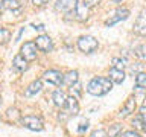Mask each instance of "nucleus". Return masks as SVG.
<instances>
[{
    "mask_svg": "<svg viewBox=\"0 0 146 137\" xmlns=\"http://www.w3.org/2000/svg\"><path fill=\"white\" fill-rule=\"evenodd\" d=\"M113 88V82L110 78H105V76H98V78H93L88 85H87V91L93 96H104L110 93Z\"/></svg>",
    "mask_w": 146,
    "mask_h": 137,
    "instance_id": "nucleus-1",
    "label": "nucleus"
},
{
    "mask_svg": "<svg viewBox=\"0 0 146 137\" xmlns=\"http://www.w3.org/2000/svg\"><path fill=\"white\" fill-rule=\"evenodd\" d=\"M78 111H79V104H78L75 96H70V98H67V102L62 108V113L59 114V120H66L68 116H76Z\"/></svg>",
    "mask_w": 146,
    "mask_h": 137,
    "instance_id": "nucleus-2",
    "label": "nucleus"
},
{
    "mask_svg": "<svg viewBox=\"0 0 146 137\" xmlns=\"http://www.w3.org/2000/svg\"><path fill=\"white\" fill-rule=\"evenodd\" d=\"M98 46H99L98 40L91 35H84L78 40V47H79V50H82V52H85V53L94 52V50L98 49Z\"/></svg>",
    "mask_w": 146,
    "mask_h": 137,
    "instance_id": "nucleus-3",
    "label": "nucleus"
},
{
    "mask_svg": "<svg viewBox=\"0 0 146 137\" xmlns=\"http://www.w3.org/2000/svg\"><path fill=\"white\" fill-rule=\"evenodd\" d=\"M21 123H23V126H26L27 130H31V131H43V120H41L40 117H36V116H25V117H21Z\"/></svg>",
    "mask_w": 146,
    "mask_h": 137,
    "instance_id": "nucleus-4",
    "label": "nucleus"
},
{
    "mask_svg": "<svg viewBox=\"0 0 146 137\" xmlns=\"http://www.w3.org/2000/svg\"><path fill=\"white\" fill-rule=\"evenodd\" d=\"M128 17H129V11H128L126 8H117L116 11H114L113 15H110V18L105 20V25H107V26H113V25H116V23L122 21V20H126Z\"/></svg>",
    "mask_w": 146,
    "mask_h": 137,
    "instance_id": "nucleus-5",
    "label": "nucleus"
},
{
    "mask_svg": "<svg viewBox=\"0 0 146 137\" xmlns=\"http://www.w3.org/2000/svg\"><path fill=\"white\" fill-rule=\"evenodd\" d=\"M36 43H34V41H27V43H25L21 46V55L23 58L26 59V61H34V59H36Z\"/></svg>",
    "mask_w": 146,
    "mask_h": 137,
    "instance_id": "nucleus-6",
    "label": "nucleus"
},
{
    "mask_svg": "<svg viewBox=\"0 0 146 137\" xmlns=\"http://www.w3.org/2000/svg\"><path fill=\"white\" fill-rule=\"evenodd\" d=\"M43 78H44L46 82H49V84H52V85H61L62 81H64V76L61 75V72H58V70H47L43 75Z\"/></svg>",
    "mask_w": 146,
    "mask_h": 137,
    "instance_id": "nucleus-7",
    "label": "nucleus"
},
{
    "mask_svg": "<svg viewBox=\"0 0 146 137\" xmlns=\"http://www.w3.org/2000/svg\"><path fill=\"white\" fill-rule=\"evenodd\" d=\"M78 0H56L55 3V9L61 12H72L76 9Z\"/></svg>",
    "mask_w": 146,
    "mask_h": 137,
    "instance_id": "nucleus-8",
    "label": "nucleus"
},
{
    "mask_svg": "<svg viewBox=\"0 0 146 137\" xmlns=\"http://www.w3.org/2000/svg\"><path fill=\"white\" fill-rule=\"evenodd\" d=\"M36 47L40 50H43V52H50V50L53 49V43H52V38H50L49 35H40L36 37Z\"/></svg>",
    "mask_w": 146,
    "mask_h": 137,
    "instance_id": "nucleus-9",
    "label": "nucleus"
},
{
    "mask_svg": "<svg viewBox=\"0 0 146 137\" xmlns=\"http://www.w3.org/2000/svg\"><path fill=\"white\" fill-rule=\"evenodd\" d=\"M134 32L139 35L146 37V11H141L139 18H137L135 25H134Z\"/></svg>",
    "mask_w": 146,
    "mask_h": 137,
    "instance_id": "nucleus-10",
    "label": "nucleus"
},
{
    "mask_svg": "<svg viewBox=\"0 0 146 137\" xmlns=\"http://www.w3.org/2000/svg\"><path fill=\"white\" fill-rule=\"evenodd\" d=\"M88 11H90V8L87 6L84 2H78L76 9H75L76 20H78V21H84V20H87V18H88Z\"/></svg>",
    "mask_w": 146,
    "mask_h": 137,
    "instance_id": "nucleus-11",
    "label": "nucleus"
},
{
    "mask_svg": "<svg viewBox=\"0 0 146 137\" xmlns=\"http://www.w3.org/2000/svg\"><path fill=\"white\" fill-rule=\"evenodd\" d=\"M134 110H135V99L134 98H129V99L126 100V104L123 105V108L120 110L119 116H120V117H126V116H129V114L134 113Z\"/></svg>",
    "mask_w": 146,
    "mask_h": 137,
    "instance_id": "nucleus-12",
    "label": "nucleus"
},
{
    "mask_svg": "<svg viewBox=\"0 0 146 137\" xmlns=\"http://www.w3.org/2000/svg\"><path fill=\"white\" fill-rule=\"evenodd\" d=\"M66 102H67V96H66V93H64L61 88L55 90V91H53V104L56 105V107H59V108H64Z\"/></svg>",
    "mask_w": 146,
    "mask_h": 137,
    "instance_id": "nucleus-13",
    "label": "nucleus"
},
{
    "mask_svg": "<svg viewBox=\"0 0 146 137\" xmlns=\"http://www.w3.org/2000/svg\"><path fill=\"white\" fill-rule=\"evenodd\" d=\"M110 79L114 84H122L123 79H125V73L123 70H117V68H111L110 70Z\"/></svg>",
    "mask_w": 146,
    "mask_h": 137,
    "instance_id": "nucleus-14",
    "label": "nucleus"
},
{
    "mask_svg": "<svg viewBox=\"0 0 146 137\" xmlns=\"http://www.w3.org/2000/svg\"><path fill=\"white\" fill-rule=\"evenodd\" d=\"M41 88H43V82H41L40 79H36V81L32 82V84H29V87L26 88V96H32V94L40 93Z\"/></svg>",
    "mask_w": 146,
    "mask_h": 137,
    "instance_id": "nucleus-15",
    "label": "nucleus"
},
{
    "mask_svg": "<svg viewBox=\"0 0 146 137\" xmlns=\"http://www.w3.org/2000/svg\"><path fill=\"white\" fill-rule=\"evenodd\" d=\"M62 84H66L67 87H73V85H76V84H78V72H76V70L68 72L67 75L64 76Z\"/></svg>",
    "mask_w": 146,
    "mask_h": 137,
    "instance_id": "nucleus-16",
    "label": "nucleus"
},
{
    "mask_svg": "<svg viewBox=\"0 0 146 137\" xmlns=\"http://www.w3.org/2000/svg\"><path fill=\"white\" fill-rule=\"evenodd\" d=\"M12 64H14V67H15L17 70H20V72H25L26 68H27V61H26L25 58H23V55H21V53H20V55H17V57H14Z\"/></svg>",
    "mask_w": 146,
    "mask_h": 137,
    "instance_id": "nucleus-17",
    "label": "nucleus"
},
{
    "mask_svg": "<svg viewBox=\"0 0 146 137\" xmlns=\"http://www.w3.org/2000/svg\"><path fill=\"white\" fill-rule=\"evenodd\" d=\"M135 85L137 88H146V73L140 72L135 75Z\"/></svg>",
    "mask_w": 146,
    "mask_h": 137,
    "instance_id": "nucleus-18",
    "label": "nucleus"
},
{
    "mask_svg": "<svg viewBox=\"0 0 146 137\" xmlns=\"http://www.w3.org/2000/svg\"><path fill=\"white\" fill-rule=\"evenodd\" d=\"M2 6L6 8V9H12V11H14V9H18V8H20L21 3L18 2V0H5Z\"/></svg>",
    "mask_w": 146,
    "mask_h": 137,
    "instance_id": "nucleus-19",
    "label": "nucleus"
},
{
    "mask_svg": "<svg viewBox=\"0 0 146 137\" xmlns=\"http://www.w3.org/2000/svg\"><path fill=\"white\" fill-rule=\"evenodd\" d=\"M9 38H11V32L8 29H5V27H0V44L8 43Z\"/></svg>",
    "mask_w": 146,
    "mask_h": 137,
    "instance_id": "nucleus-20",
    "label": "nucleus"
},
{
    "mask_svg": "<svg viewBox=\"0 0 146 137\" xmlns=\"http://www.w3.org/2000/svg\"><path fill=\"white\" fill-rule=\"evenodd\" d=\"M126 66V61L122 58H113V68H117V70H123Z\"/></svg>",
    "mask_w": 146,
    "mask_h": 137,
    "instance_id": "nucleus-21",
    "label": "nucleus"
},
{
    "mask_svg": "<svg viewBox=\"0 0 146 137\" xmlns=\"http://www.w3.org/2000/svg\"><path fill=\"white\" fill-rule=\"evenodd\" d=\"M122 131V125H119V123H114V125L110 126L108 130V136L110 137H117V134Z\"/></svg>",
    "mask_w": 146,
    "mask_h": 137,
    "instance_id": "nucleus-22",
    "label": "nucleus"
},
{
    "mask_svg": "<svg viewBox=\"0 0 146 137\" xmlns=\"http://www.w3.org/2000/svg\"><path fill=\"white\" fill-rule=\"evenodd\" d=\"M132 125H134L135 130H145V123H143V119H141L140 114L134 117V120H132Z\"/></svg>",
    "mask_w": 146,
    "mask_h": 137,
    "instance_id": "nucleus-23",
    "label": "nucleus"
},
{
    "mask_svg": "<svg viewBox=\"0 0 146 137\" xmlns=\"http://www.w3.org/2000/svg\"><path fill=\"white\" fill-rule=\"evenodd\" d=\"M135 55H137V57H139L140 59L146 61V46H140V47H137Z\"/></svg>",
    "mask_w": 146,
    "mask_h": 137,
    "instance_id": "nucleus-24",
    "label": "nucleus"
},
{
    "mask_svg": "<svg viewBox=\"0 0 146 137\" xmlns=\"http://www.w3.org/2000/svg\"><path fill=\"white\" fill-rule=\"evenodd\" d=\"M100 0H84V3L87 5L88 8H94V6H98Z\"/></svg>",
    "mask_w": 146,
    "mask_h": 137,
    "instance_id": "nucleus-25",
    "label": "nucleus"
},
{
    "mask_svg": "<svg viewBox=\"0 0 146 137\" xmlns=\"http://www.w3.org/2000/svg\"><path fill=\"white\" fill-rule=\"evenodd\" d=\"M90 137H107V132H105L104 130H98V131H94Z\"/></svg>",
    "mask_w": 146,
    "mask_h": 137,
    "instance_id": "nucleus-26",
    "label": "nucleus"
},
{
    "mask_svg": "<svg viewBox=\"0 0 146 137\" xmlns=\"http://www.w3.org/2000/svg\"><path fill=\"white\" fill-rule=\"evenodd\" d=\"M140 116H141V119H143V123H145V130H146V105H143V107L140 108Z\"/></svg>",
    "mask_w": 146,
    "mask_h": 137,
    "instance_id": "nucleus-27",
    "label": "nucleus"
},
{
    "mask_svg": "<svg viewBox=\"0 0 146 137\" xmlns=\"http://www.w3.org/2000/svg\"><path fill=\"white\" fill-rule=\"evenodd\" d=\"M87 128H88V122H87V120H82V122H81V126L78 128V131H79V132H84Z\"/></svg>",
    "mask_w": 146,
    "mask_h": 137,
    "instance_id": "nucleus-28",
    "label": "nucleus"
},
{
    "mask_svg": "<svg viewBox=\"0 0 146 137\" xmlns=\"http://www.w3.org/2000/svg\"><path fill=\"white\" fill-rule=\"evenodd\" d=\"M47 2H49V0H32V3H34L35 6H44Z\"/></svg>",
    "mask_w": 146,
    "mask_h": 137,
    "instance_id": "nucleus-29",
    "label": "nucleus"
},
{
    "mask_svg": "<svg viewBox=\"0 0 146 137\" xmlns=\"http://www.w3.org/2000/svg\"><path fill=\"white\" fill-rule=\"evenodd\" d=\"M122 137H140V136L137 134V132H134V131H128V132H125Z\"/></svg>",
    "mask_w": 146,
    "mask_h": 137,
    "instance_id": "nucleus-30",
    "label": "nucleus"
},
{
    "mask_svg": "<svg viewBox=\"0 0 146 137\" xmlns=\"http://www.w3.org/2000/svg\"><path fill=\"white\" fill-rule=\"evenodd\" d=\"M35 29L36 31H44V26L43 25H38V26H35Z\"/></svg>",
    "mask_w": 146,
    "mask_h": 137,
    "instance_id": "nucleus-31",
    "label": "nucleus"
},
{
    "mask_svg": "<svg viewBox=\"0 0 146 137\" xmlns=\"http://www.w3.org/2000/svg\"><path fill=\"white\" fill-rule=\"evenodd\" d=\"M2 12H3V6L0 5V15H2Z\"/></svg>",
    "mask_w": 146,
    "mask_h": 137,
    "instance_id": "nucleus-32",
    "label": "nucleus"
},
{
    "mask_svg": "<svg viewBox=\"0 0 146 137\" xmlns=\"http://www.w3.org/2000/svg\"><path fill=\"white\" fill-rule=\"evenodd\" d=\"M113 2H116V3H120V2H122V0H113Z\"/></svg>",
    "mask_w": 146,
    "mask_h": 137,
    "instance_id": "nucleus-33",
    "label": "nucleus"
},
{
    "mask_svg": "<svg viewBox=\"0 0 146 137\" xmlns=\"http://www.w3.org/2000/svg\"><path fill=\"white\" fill-rule=\"evenodd\" d=\"M3 2H5V0H3Z\"/></svg>",
    "mask_w": 146,
    "mask_h": 137,
    "instance_id": "nucleus-34",
    "label": "nucleus"
}]
</instances>
